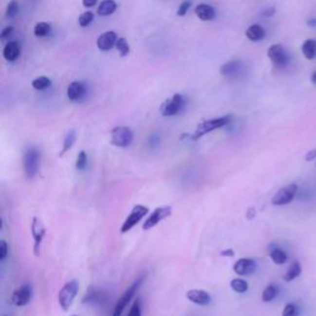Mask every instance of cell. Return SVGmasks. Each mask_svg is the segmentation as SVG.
<instances>
[{"instance_id":"1","label":"cell","mask_w":316,"mask_h":316,"mask_svg":"<svg viewBox=\"0 0 316 316\" xmlns=\"http://www.w3.org/2000/svg\"><path fill=\"white\" fill-rule=\"evenodd\" d=\"M230 121H231V115H225V116L215 117V119L204 120V121H202L200 124H198L194 133L191 135V140H193V141H197V140L202 138L203 136H205L206 133L213 132V131L218 130V129L226 126Z\"/></svg>"},{"instance_id":"2","label":"cell","mask_w":316,"mask_h":316,"mask_svg":"<svg viewBox=\"0 0 316 316\" xmlns=\"http://www.w3.org/2000/svg\"><path fill=\"white\" fill-rule=\"evenodd\" d=\"M22 167L26 178L32 179L37 174L40 167V152L35 146H29L25 149L22 154Z\"/></svg>"},{"instance_id":"3","label":"cell","mask_w":316,"mask_h":316,"mask_svg":"<svg viewBox=\"0 0 316 316\" xmlns=\"http://www.w3.org/2000/svg\"><path fill=\"white\" fill-rule=\"evenodd\" d=\"M78 282L77 280H71V282L66 283L63 287L61 288L58 293V304L63 311H68L72 308L73 301L78 295Z\"/></svg>"},{"instance_id":"4","label":"cell","mask_w":316,"mask_h":316,"mask_svg":"<svg viewBox=\"0 0 316 316\" xmlns=\"http://www.w3.org/2000/svg\"><path fill=\"white\" fill-rule=\"evenodd\" d=\"M144 280H145V277L144 276L140 277V278L136 279L135 282H133L132 284H131L130 287H129L125 292H124V294L121 295V297H120L119 300H117L116 305H115L114 311H112V316H121L122 315V313H124V310L126 309V306H128L129 303L132 300L133 295H135L136 292H137V290L141 288Z\"/></svg>"},{"instance_id":"5","label":"cell","mask_w":316,"mask_h":316,"mask_svg":"<svg viewBox=\"0 0 316 316\" xmlns=\"http://www.w3.org/2000/svg\"><path fill=\"white\" fill-rule=\"evenodd\" d=\"M133 141V132L128 126H116L110 131V144L115 147L125 149Z\"/></svg>"},{"instance_id":"6","label":"cell","mask_w":316,"mask_h":316,"mask_svg":"<svg viewBox=\"0 0 316 316\" xmlns=\"http://www.w3.org/2000/svg\"><path fill=\"white\" fill-rule=\"evenodd\" d=\"M149 209L147 206H145V205H135V206L132 207V210L130 211V214L128 215V218L122 223L121 227H120V232H121V234H126V232L131 231L145 216L149 215Z\"/></svg>"},{"instance_id":"7","label":"cell","mask_w":316,"mask_h":316,"mask_svg":"<svg viewBox=\"0 0 316 316\" xmlns=\"http://www.w3.org/2000/svg\"><path fill=\"white\" fill-rule=\"evenodd\" d=\"M267 56H268V58L271 59L274 68L277 69L287 68L290 63L289 55H288L284 46L280 45V43H274V45H272L271 47L268 48Z\"/></svg>"},{"instance_id":"8","label":"cell","mask_w":316,"mask_h":316,"mask_svg":"<svg viewBox=\"0 0 316 316\" xmlns=\"http://www.w3.org/2000/svg\"><path fill=\"white\" fill-rule=\"evenodd\" d=\"M186 107V99L182 94H174L172 98L166 99L160 107V112L162 116H175Z\"/></svg>"},{"instance_id":"9","label":"cell","mask_w":316,"mask_h":316,"mask_svg":"<svg viewBox=\"0 0 316 316\" xmlns=\"http://www.w3.org/2000/svg\"><path fill=\"white\" fill-rule=\"evenodd\" d=\"M172 206H168V205L156 207V209L149 214V218L146 219V221L142 223V230H144V231H149V230L153 229L154 226L158 225L161 221L169 218V216L172 215Z\"/></svg>"},{"instance_id":"10","label":"cell","mask_w":316,"mask_h":316,"mask_svg":"<svg viewBox=\"0 0 316 316\" xmlns=\"http://www.w3.org/2000/svg\"><path fill=\"white\" fill-rule=\"evenodd\" d=\"M297 193V184H288V186H283L279 189L276 194L272 198V204L274 206H283V205H288L289 203L293 202Z\"/></svg>"},{"instance_id":"11","label":"cell","mask_w":316,"mask_h":316,"mask_svg":"<svg viewBox=\"0 0 316 316\" xmlns=\"http://www.w3.org/2000/svg\"><path fill=\"white\" fill-rule=\"evenodd\" d=\"M31 236L34 239V253L35 256H40L41 244L46 236V227L41 219L34 216L31 220Z\"/></svg>"},{"instance_id":"12","label":"cell","mask_w":316,"mask_h":316,"mask_svg":"<svg viewBox=\"0 0 316 316\" xmlns=\"http://www.w3.org/2000/svg\"><path fill=\"white\" fill-rule=\"evenodd\" d=\"M32 299V288L29 284H22L16 288L11 294V303L16 306H26Z\"/></svg>"},{"instance_id":"13","label":"cell","mask_w":316,"mask_h":316,"mask_svg":"<svg viewBox=\"0 0 316 316\" xmlns=\"http://www.w3.org/2000/svg\"><path fill=\"white\" fill-rule=\"evenodd\" d=\"M256 268H257V264H256V262L252 258H240L232 266L235 273L241 277L253 273L256 271Z\"/></svg>"},{"instance_id":"14","label":"cell","mask_w":316,"mask_h":316,"mask_svg":"<svg viewBox=\"0 0 316 316\" xmlns=\"http://www.w3.org/2000/svg\"><path fill=\"white\" fill-rule=\"evenodd\" d=\"M186 299L195 305L206 306L211 303V295L204 289H190L186 294Z\"/></svg>"},{"instance_id":"15","label":"cell","mask_w":316,"mask_h":316,"mask_svg":"<svg viewBox=\"0 0 316 316\" xmlns=\"http://www.w3.org/2000/svg\"><path fill=\"white\" fill-rule=\"evenodd\" d=\"M117 36L114 31H107L101 34L96 40V47L103 52L112 50L114 46H116Z\"/></svg>"},{"instance_id":"16","label":"cell","mask_w":316,"mask_h":316,"mask_svg":"<svg viewBox=\"0 0 316 316\" xmlns=\"http://www.w3.org/2000/svg\"><path fill=\"white\" fill-rule=\"evenodd\" d=\"M85 94V85L82 82H73L68 85L67 96L71 101H77L82 99Z\"/></svg>"},{"instance_id":"17","label":"cell","mask_w":316,"mask_h":316,"mask_svg":"<svg viewBox=\"0 0 316 316\" xmlns=\"http://www.w3.org/2000/svg\"><path fill=\"white\" fill-rule=\"evenodd\" d=\"M195 15L202 21H211L215 18V9L209 4H199L195 8Z\"/></svg>"},{"instance_id":"18","label":"cell","mask_w":316,"mask_h":316,"mask_svg":"<svg viewBox=\"0 0 316 316\" xmlns=\"http://www.w3.org/2000/svg\"><path fill=\"white\" fill-rule=\"evenodd\" d=\"M20 46L19 43L15 42V41H13V42H9L8 45L4 47V51H3V56L4 58L6 59V61L9 62H14L16 61V59L19 58L20 56Z\"/></svg>"},{"instance_id":"19","label":"cell","mask_w":316,"mask_h":316,"mask_svg":"<svg viewBox=\"0 0 316 316\" xmlns=\"http://www.w3.org/2000/svg\"><path fill=\"white\" fill-rule=\"evenodd\" d=\"M264 36H266V30L258 24L251 25V26L246 30V37L250 41H252V42H257V41L263 40Z\"/></svg>"},{"instance_id":"20","label":"cell","mask_w":316,"mask_h":316,"mask_svg":"<svg viewBox=\"0 0 316 316\" xmlns=\"http://www.w3.org/2000/svg\"><path fill=\"white\" fill-rule=\"evenodd\" d=\"M242 63L240 61H229L226 62L223 67L220 68V73L223 77H234L241 69Z\"/></svg>"},{"instance_id":"21","label":"cell","mask_w":316,"mask_h":316,"mask_svg":"<svg viewBox=\"0 0 316 316\" xmlns=\"http://www.w3.org/2000/svg\"><path fill=\"white\" fill-rule=\"evenodd\" d=\"M301 52H303L304 57L309 61L314 59L316 57V40L314 38H308L301 45Z\"/></svg>"},{"instance_id":"22","label":"cell","mask_w":316,"mask_h":316,"mask_svg":"<svg viewBox=\"0 0 316 316\" xmlns=\"http://www.w3.org/2000/svg\"><path fill=\"white\" fill-rule=\"evenodd\" d=\"M117 8V4L115 3L114 0H104L99 4V8L96 10L99 16H109L112 14L115 13Z\"/></svg>"},{"instance_id":"23","label":"cell","mask_w":316,"mask_h":316,"mask_svg":"<svg viewBox=\"0 0 316 316\" xmlns=\"http://www.w3.org/2000/svg\"><path fill=\"white\" fill-rule=\"evenodd\" d=\"M75 140H77V133H75V130H69L63 138V144H62V149L61 152H59V157L64 156L69 149H72Z\"/></svg>"},{"instance_id":"24","label":"cell","mask_w":316,"mask_h":316,"mask_svg":"<svg viewBox=\"0 0 316 316\" xmlns=\"http://www.w3.org/2000/svg\"><path fill=\"white\" fill-rule=\"evenodd\" d=\"M300 273H301L300 263L297 262V260H294V262L289 266V268L287 269L283 279H284L285 282H292V280H294L295 278H297V277L300 276Z\"/></svg>"},{"instance_id":"25","label":"cell","mask_w":316,"mask_h":316,"mask_svg":"<svg viewBox=\"0 0 316 316\" xmlns=\"http://www.w3.org/2000/svg\"><path fill=\"white\" fill-rule=\"evenodd\" d=\"M269 257H271V260H273L276 264H278V266H282V264H284L288 260L287 253H285L282 248H278V247L273 248V250L271 251V253H269Z\"/></svg>"},{"instance_id":"26","label":"cell","mask_w":316,"mask_h":316,"mask_svg":"<svg viewBox=\"0 0 316 316\" xmlns=\"http://www.w3.org/2000/svg\"><path fill=\"white\" fill-rule=\"evenodd\" d=\"M277 295H278V287L272 283V284L267 285V287L264 288V290H263L262 300L264 301V303H269V301L273 300Z\"/></svg>"},{"instance_id":"27","label":"cell","mask_w":316,"mask_h":316,"mask_svg":"<svg viewBox=\"0 0 316 316\" xmlns=\"http://www.w3.org/2000/svg\"><path fill=\"white\" fill-rule=\"evenodd\" d=\"M230 287H231V289L234 290V292L239 293V294H243V293H246L248 290L247 282L242 278L232 279L231 282H230Z\"/></svg>"},{"instance_id":"28","label":"cell","mask_w":316,"mask_h":316,"mask_svg":"<svg viewBox=\"0 0 316 316\" xmlns=\"http://www.w3.org/2000/svg\"><path fill=\"white\" fill-rule=\"evenodd\" d=\"M105 297L103 292L100 290H88L85 297H83V303H99L100 300H103V297Z\"/></svg>"},{"instance_id":"29","label":"cell","mask_w":316,"mask_h":316,"mask_svg":"<svg viewBox=\"0 0 316 316\" xmlns=\"http://www.w3.org/2000/svg\"><path fill=\"white\" fill-rule=\"evenodd\" d=\"M51 84H52L51 79L45 77V75H40V77L32 80V87H34L36 91H45L48 87H51Z\"/></svg>"},{"instance_id":"30","label":"cell","mask_w":316,"mask_h":316,"mask_svg":"<svg viewBox=\"0 0 316 316\" xmlns=\"http://www.w3.org/2000/svg\"><path fill=\"white\" fill-rule=\"evenodd\" d=\"M51 32V25L47 24V22H38L36 26H35L34 34L36 37H46L47 35H50Z\"/></svg>"},{"instance_id":"31","label":"cell","mask_w":316,"mask_h":316,"mask_svg":"<svg viewBox=\"0 0 316 316\" xmlns=\"http://www.w3.org/2000/svg\"><path fill=\"white\" fill-rule=\"evenodd\" d=\"M116 48H117V51H119V54L121 57H126L129 54H130V46H129L126 38H124V37L117 38Z\"/></svg>"},{"instance_id":"32","label":"cell","mask_w":316,"mask_h":316,"mask_svg":"<svg viewBox=\"0 0 316 316\" xmlns=\"http://www.w3.org/2000/svg\"><path fill=\"white\" fill-rule=\"evenodd\" d=\"M88 166V156L85 153V151H80L77 156V160H75V168L77 170L82 172L87 168Z\"/></svg>"},{"instance_id":"33","label":"cell","mask_w":316,"mask_h":316,"mask_svg":"<svg viewBox=\"0 0 316 316\" xmlns=\"http://www.w3.org/2000/svg\"><path fill=\"white\" fill-rule=\"evenodd\" d=\"M93 20H94L93 13H92V11H85V13H83L82 15L79 16V19H78V24H79V26H82V27H87L92 24V21H93Z\"/></svg>"},{"instance_id":"34","label":"cell","mask_w":316,"mask_h":316,"mask_svg":"<svg viewBox=\"0 0 316 316\" xmlns=\"http://www.w3.org/2000/svg\"><path fill=\"white\" fill-rule=\"evenodd\" d=\"M19 13V4L16 0H11L10 3L8 4V8H6V18L9 19H14L16 15Z\"/></svg>"},{"instance_id":"35","label":"cell","mask_w":316,"mask_h":316,"mask_svg":"<svg viewBox=\"0 0 316 316\" xmlns=\"http://www.w3.org/2000/svg\"><path fill=\"white\" fill-rule=\"evenodd\" d=\"M128 316H142V306H141V300L137 299L132 303L130 310H129Z\"/></svg>"},{"instance_id":"36","label":"cell","mask_w":316,"mask_h":316,"mask_svg":"<svg viewBox=\"0 0 316 316\" xmlns=\"http://www.w3.org/2000/svg\"><path fill=\"white\" fill-rule=\"evenodd\" d=\"M282 316H299V309L294 303H289L283 309Z\"/></svg>"},{"instance_id":"37","label":"cell","mask_w":316,"mask_h":316,"mask_svg":"<svg viewBox=\"0 0 316 316\" xmlns=\"http://www.w3.org/2000/svg\"><path fill=\"white\" fill-rule=\"evenodd\" d=\"M190 5H191V0H184L183 3L181 4V6L178 8L177 15H178V16H184V15H186V14L188 13Z\"/></svg>"},{"instance_id":"38","label":"cell","mask_w":316,"mask_h":316,"mask_svg":"<svg viewBox=\"0 0 316 316\" xmlns=\"http://www.w3.org/2000/svg\"><path fill=\"white\" fill-rule=\"evenodd\" d=\"M8 243H6V241H4V240H1L0 241V260L3 262V260H6V257H8Z\"/></svg>"},{"instance_id":"39","label":"cell","mask_w":316,"mask_h":316,"mask_svg":"<svg viewBox=\"0 0 316 316\" xmlns=\"http://www.w3.org/2000/svg\"><path fill=\"white\" fill-rule=\"evenodd\" d=\"M13 32H14V27L13 26L5 27V29H4L3 31H1V34H0V38H1V40H6V38H9L11 36V35H13Z\"/></svg>"},{"instance_id":"40","label":"cell","mask_w":316,"mask_h":316,"mask_svg":"<svg viewBox=\"0 0 316 316\" xmlns=\"http://www.w3.org/2000/svg\"><path fill=\"white\" fill-rule=\"evenodd\" d=\"M315 158H316V149H311V151H309L308 153L305 154L306 162H311V161H314Z\"/></svg>"},{"instance_id":"41","label":"cell","mask_w":316,"mask_h":316,"mask_svg":"<svg viewBox=\"0 0 316 316\" xmlns=\"http://www.w3.org/2000/svg\"><path fill=\"white\" fill-rule=\"evenodd\" d=\"M83 5L85 6V8H93L94 5H96V3H98V0H82Z\"/></svg>"},{"instance_id":"42","label":"cell","mask_w":316,"mask_h":316,"mask_svg":"<svg viewBox=\"0 0 316 316\" xmlns=\"http://www.w3.org/2000/svg\"><path fill=\"white\" fill-rule=\"evenodd\" d=\"M220 255L223 256V257H226V256H227V257H234L235 252H234V250H231V248H229V250L221 251Z\"/></svg>"},{"instance_id":"43","label":"cell","mask_w":316,"mask_h":316,"mask_svg":"<svg viewBox=\"0 0 316 316\" xmlns=\"http://www.w3.org/2000/svg\"><path fill=\"white\" fill-rule=\"evenodd\" d=\"M255 215H256V209L255 207H250L247 211V219L248 220H252V219L255 218Z\"/></svg>"},{"instance_id":"44","label":"cell","mask_w":316,"mask_h":316,"mask_svg":"<svg viewBox=\"0 0 316 316\" xmlns=\"http://www.w3.org/2000/svg\"><path fill=\"white\" fill-rule=\"evenodd\" d=\"M274 13H276V9L271 8V9H268L267 11H264V13H263V15H264V16H272Z\"/></svg>"},{"instance_id":"45","label":"cell","mask_w":316,"mask_h":316,"mask_svg":"<svg viewBox=\"0 0 316 316\" xmlns=\"http://www.w3.org/2000/svg\"><path fill=\"white\" fill-rule=\"evenodd\" d=\"M308 25L311 27H315L316 26V19H310L308 20Z\"/></svg>"},{"instance_id":"46","label":"cell","mask_w":316,"mask_h":316,"mask_svg":"<svg viewBox=\"0 0 316 316\" xmlns=\"http://www.w3.org/2000/svg\"><path fill=\"white\" fill-rule=\"evenodd\" d=\"M311 82L316 85V71L313 73V74H311Z\"/></svg>"},{"instance_id":"47","label":"cell","mask_w":316,"mask_h":316,"mask_svg":"<svg viewBox=\"0 0 316 316\" xmlns=\"http://www.w3.org/2000/svg\"><path fill=\"white\" fill-rule=\"evenodd\" d=\"M71 316H78V315H71Z\"/></svg>"},{"instance_id":"48","label":"cell","mask_w":316,"mask_h":316,"mask_svg":"<svg viewBox=\"0 0 316 316\" xmlns=\"http://www.w3.org/2000/svg\"><path fill=\"white\" fill-rule=\"evenodd\" d=\"M3 316H6V315H3Z\"/></svg>"}]
</instances>
